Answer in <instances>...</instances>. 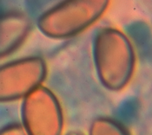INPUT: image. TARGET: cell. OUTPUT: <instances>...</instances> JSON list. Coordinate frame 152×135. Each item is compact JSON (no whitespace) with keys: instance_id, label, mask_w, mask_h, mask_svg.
<instances>
[{"instance_id":"obj_1","label":"cell","mask_w":152,"mask_h":135,"mask_svg":"<svg viewBox=\"0 0 152 135\" xmlns=\"http://www.w3.org/2000/svg\"><path fill=\"white\" fill-rule=\"evenodd\" d=\"M93 56L97 76L106 89H123L130 81L135 67V52L128 36L114 28L96 34Z\"/></svg>"},{"instance_id":"obj_2","label":"cell","mask_w":152,"mask_h":135,"mask_svg":"<svg viewBox=\"0 0 152 135\" xmlns=\"http://www.w3.org/2000/svg\"><path fill=\"white\" fill-rule=\"evenodd\" d=\"M109 1H64L43 13L37 21L40 31L50 38H67L80 33L105 12Z\"/></svg>"},{"instance_id":"obj_3","label":"cell","mask_w":152,"mask_h":135,"mask_svg":"<svg viewBox=\"0 0 152 135\" xmlns=\"http://www.w3.org/2000/svg\"><path fill=\"white\" fill-rule=\"evenodd\" d=\"M22 126L27 135H62L64 115L57 96L39 86L23 98Z\"/></svg>"},{"instance_id":"obj_4","label":"cell","mask_w":152,"mask_h":135,"mask_svg":"<svg viewBox=\"0 0 152 135\" xmlns=\"http://www.w3.org/2000/svg\"><path fill=\"white\" fill-rule=\"evenodd\" d=\"M46 63L40 56H28L0 66V102L23 99L41 86Z\"/></svg>"},{"instance_id":"obj_5","label":"cell","mask_w":152,"mask_h":135,"mask_svg":"<svg viewBox=\"0 0 152 135\" xmlns=\"http://www.w3.org/2000/svg\"><path fill=\"white\" fill-rule=\"evenodd\" d=\"M31 21L21 11L0 14V58L17 49L27 37Z\"/></svg>"},{"instance_id":"obj_6","label":"cell","mask_w":152,"mask_h":135,"mask_svg":"<svg viewBox=\"0 0 152 135\" xmlns=\"http://www.w3.org/2000/svg\"><path fill=\"white\" fill-rule=\"evenodd\" d=\"M89 135H129L126 128L114 119L99 117L94 120Z\"/></svg>"},{"instance_id":"obj_7","label":"cell","mask_w":152,"mask_h":135,"mask_svg":"<svg viewBox=\"0 0 152 135\" xmlns=\"http://www.w3.org/2000/svg\"><path fill=\"white\" fill-rule=\"evenodd\" d=\"M0 135H27L22 125L11 124L0 130Z\"/></svg>"},{"instance_id":"obj_8","label":"cell","mask_w":152,"mask_h":135,"mask_svg":"<svg viewBox=\"0 0 152 135\" xmlns=\"http://www.w3.org/2000/svg\"><path fill=\"white\" fill-rule=\"evenodd\" d=\"M66 135H83L82 134H80V133H78V132H70V133H68Z\"/></svg>"}]
</instances>
